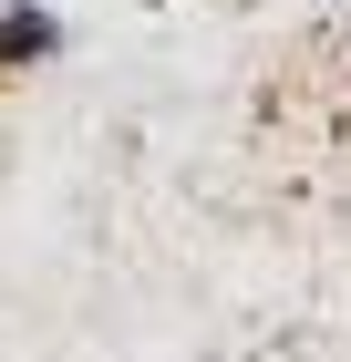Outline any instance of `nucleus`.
<instances>
[{"label": "nucleus", "instance_id": "f257e3e1", "mask_svg": "<svg viewBox=\"0 0 351 362\" xmlns=\"http://www.w3.org/2000/svg\"><path fill=\"white\" fill-rule=\"evenodd\" d=\"M52 52H62L52 0H11V11H0V62H52Z\"/></svg>", "mask_w": 351, "mask_h": 362}]
</instances>
